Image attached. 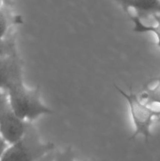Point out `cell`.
<instances>
[{"instance_id": "6da1fadb", "label": "cell", "mask_w": 160, "mask_h": 161, "mask_svg": "<svg viewBox=\"0 0 160 161\" xmlns=\"http://www.w3.org/2000/svg\"><path fill=\"white\" fill-rule=\"evenodd\" d=\"M7 92L13 111L24 120L31 122L41 116L53 113V110L41 101L39 86L31 90L28 89L21 80L12 85Z\"/></svg>"}, {"instance_id": "7a4b0ae2", "label": "cell", "mask_w": 160, "mask_h": 161, "mask_svg": "<svg viewBox=\"0 0 160 161\" xmlns=\"http://www.w3.org/2000/svg\"><path fill=\"white\" fill-rule=\"evenodd\" d=\"M55 150L52 142H42L34 126L30 123L20 139L9 145L0 161H38Z\"/></svg>"}, {"instance_id": "3957f363", "label": "cell", "mask_w": 160, "mask_h": 161, "mask_svg": "<svg viewBox=\"0 0 160 161\" xmlns=\"http://www.w3.org/2000/svg\"><path fill=\"white\" fill-rule=\"evenodd\" d=\"M115 89L126 101L134 126V131L130 138V140H133L139 135H142L145 141L147 142L152 136L151 127L155 122L158 111L152 109L150 105L143 102L139 95L135 94L131 88L128 93L117 86H115Z\"/></svg>"}, {"instance_id": "277c9868", "label": "cell", "mask_w": 160, "mask_h": 161, "mask_svg": "<svg viewBox=\"0 0 160 161\" xmlns=\"http://www.w3.org/2000/svg\"><path fill=\"white\" fill-rule=\"evenodd\" d=\"M15 114L9 105V99L0 93V135L9 145L23 137L30 124Z\"/></svg>"}, {"instance_id": "5b68a950", "label": "cell", "mask_w": 160, "mask_h": 161, "mask_svg": "<svg viewBox=\"0 0 160 161\" xmlns=\"http://www.w3.org/2000/svg\"><path fill=\"white\" fill-rule=\"evenodd\" d=\"M23 80L22 63L17 53L0 57V89L7 91L12 85Z\"/></svg>"}, {"instance_id": "8992f818", "label": "cell", "mask_w": 160, "mask_h": 161, "mask_svg": "<svg viewBox=\"0 0 160 161\" xmlns=\"http://www.w3.org/2000/svg\"><path fill=\"white\" fill-rule=\"evenodd\" d=\"M122 6L125 13L133 9L137 13V17H147L155 14H160V0H115Z\"/></svg>"}, {"instance_id": "52a82bcc", "label": "cell", "mask_w": 160, "mask_h": 161, "mask_svg": "<svg viewBox=\"0 0 160 161\" xmlns=\"http://www.w3.org/2000/svg\"><path fill=\"white\" fill-rule=\"evenodd\" d=\"M127 14L133 23V31L136 33L152 32L155 34L157 39V46L160 49V14H155L152 16L156 21L155 25H145L142 23L141 20L137 16H133L130 13Z\"/></svg>"}, {"instance_id": "ba28073f", "label": "cell", "mask_w": 160, "mask_h": 161, "mask_svg": "<svg viewBox=\"0 0 160 161\" xmlns=\"http://www.w3.org/2000/svg\"><path fill=\"white\" fill-rule=\"evenodd\" d=\"M153 80H157V84L152 88L145 86L139 95L141 100L145 101V103L148 105L153 104L160 105V76L154 79Z\"/></svg>"}, {"instance_id": "9c48e42d", "label": "cell", "mask_w": 160, "mask_h": 161, "mask_svg": "<svg viewBox=\"0 0 160 161\" xmlns=\"http://www.w3.org/2000/svg\"><path fill=\"white\" fill-rule=\"evenodd\" d=\"M15 53V46L12 41L0 39V57H7Z\"/></svg>"}, {"instance_id": "30bf717a", "label": "cell", "mask_w": 160, "mask_h": 161, "mask_svg": "<svg viewBox=\"0 0 160 161\" xmlns=\"http://www.w3.org/2000/svg\"><path fill=\"white\" fill-rule=\"evenodd\" d=\"M55 161H75L73 151L68 147L63 152H55Z\"/></svg>"}, {"instance_id": "8fae6325", "label": "cell", "mask_w": 160, "mask_h": 161, "mask_svg": "<svg viewBox=\"0 0 160 161\" xmlns=\"http://www.w3.org/2000/svg\"><path fill=\"white\" fill-rule=\"evenodd\" d=\"M8 26V18L6 14L3 10L0 9V39H3L7 31Z\"/></svg>"}, {"instance_id": "7c38bea8", "label": "cell", "mask_w": 160, "mask_h": 161, "mask_svg": "<svg viewBox=\"0 0 160 161\" xmlns=\"http://www.w3.org/2000/svg\"><path fill=\"white\" fill-rule=\"evenodd\" d=\"M8 143L5 141L4 138L1 136L0 135V160L3 157V154H4L5 151L6 150V149L8 148Z\"/></svg>"}, {"instance_id": "4fadbf2b", "label": "cell", "mask_w": 160, "mask_h": 161, "mask_svg": "<svg viewBox=\"0 0 160 161\" xmlns=\"http://www.w3.org/2000/svg\"><path fill=\"white\" fill-rule=\"evenodd\" d=\"M38 161H55V150L47 153Z\"/></svg>"}, {"instance_id": "5bb4252c", "label": "cell", "mask_w": 160, "mask_h": 161, "mask_svg": "<svg viewBox=\"0 0 160 161\" xmlns=\"http://www.w3.org/2000/svg\"><path fill=\"white\" fill-rule=\"evenodd\" d=\"M155 122L159 123L160 124V111H158V116L156 117V119H155Z\"/></svg>"}, {"instance_id": "9a60e30c", "label": "cell", "mask_w": 160, "mask_h": 161, "mask_svg": "<svg viewBox=\"0 0 160 161\" xmlns=\"http://www.w3.org/2000/svg\"><path fill=\"white\" fill-rule=\"evenodd\" d=\"M1 4H2V0H0V7H1Z\"/></svg>"}]
</instances>
